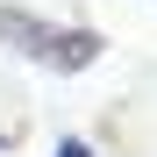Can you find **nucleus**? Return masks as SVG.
Here are the masks:
<instances>
[{"label": "nucleus", "instance_id": "f257e3e1", "mask_svg": "<svg viewBox=\"0 0 157 157\" xmlns=\"http://www.w3.org/2000/svg\"><path fill=\"white\" fill-rule=\"evenodd\" d=\"M57 157H93V150H86V143H64V150H57Z\"/></svg>", "mask_w": 157, "mask_h": 157}]
</instances>
